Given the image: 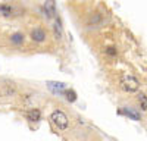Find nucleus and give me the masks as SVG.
Here are the masks:
<instances>
[{"mask_svg":"<svg viewBox=\"0 0 147 141\" xmlns=\"http://www.w3.org/2000/svg\"><path fill=\"white\" fill-rule=\"evenodd\" d=\"M119 85L127 93H134V91L138 90V79L136 77L129 75V74H124L119 79Z\"/></svg>","mask_w":147,"mask_h":141,"instance_id":"nucleus-1","label":"nucleus"},{"mask_svg":"<svg viewBox=\"0 0 147 141\" xmlns=\"http://www.w3.org/2000/svg\"><path fill=\"white\" fill-rule=\"evenodd\" d=\"M50 119H52V121H53V124H55L57 128H60V129H66V128H68V125H69L68 116H66L63 112H60V110L53 112V113H52V116H50Z\"/></svg>","mask_w":147,"mask_h":141,"instance_id":"nucleus-2","label":"nucleus"},{"mask_svg":"<svg viewBox=\"0 0 147 141\" xmlns=\"http://www.w3.org/2000/svg\"><path fill=\"white\" fill-rule=\"evenodd\" d=\"M46 84H47V88L55 94H60L62 91L66 90V84L65 82H60V81H47Z\"/></svg>","mask_w":147,"mask_h":141,"instance_id":"nucleus-3","label":"nucleus"},{"mask_svg":"<svg viewBox=\"0 0 147 141\" xmlns=\"http://www.w3.org/2000/svg\"><path fill=\"white\" fill-rule=\"evenodd\" d=\"M31 38H32L34 41H37V43L44 41V40H46V31L41 30V28H34V30L31 31Z\"/></svg>","mask_w":147,"mask_h":141,"instance_id":"nucleus-4","label":"nucleus"},{"mask_svg":"<svg viewBox=\"0 0 147 141\" xmlns=\"http://www.w3.org/2000/svg\"><path fill=\"white\" fill-rule=\"evenodd\" d=\"M12 13H13V7L9 6V5H0V15L5 16V18H9L12 16Z\"/></svg>","mask_w":147,"mask_h":141,"instance_id":"nucleus-5","label":"nucleus"},{"mask_svg":"<svg viewBox=\"0 0 147 141\" xmlns=\"http://www.w3.org/2000/svg\"><path fill=\"white\" fill-rule=\"evenodd\" d=\"M40 116H41V113H40L38 109H31V110L28 112V119H30V121L37 122V121H40Z\"/></svg>","mask_w":147,"mask_h":141,"instance_id":"nucleus-6","label":"nucleus"},{"mask_svg":"<svg viewBox=\"0 0 147 141\" xmlns=\"http://www.w3.org/2000/svg\"><path fill=\"white\" fill-rule=\"evenodd\" d=\"M138 101H140L141 109H143V110H147V97H146V94L138 93Z\"/></svg>","mask_w":147,"mask_h":141,"instance_id":"nucleus-7","label":"nucleus"},{"mask_svg":"<svg viewBox=\"0 0 147 141\" xmlns=\"http://www.w3.org/2000/svg\"><path fill=\"white\" fill-rule=\"evenodd\" d=\"M10 41L15 43V44H21V43L24 41V35L19 34V32H16V34H13V35L10 37Z\"/></svg>","mask_w":147,"mask_h":141,"instance_id":"nucleus-8","label":"nucleus"},{"mask_svg":"<svg viewBox=\"0 0 147 141\" xmlns=\"http://www.w3.org/2000/svg\"><path fill=\"white\" fill-rule=\"evenodd\" d=\"M122 112H124L127 116H129L131 117V119H134V121H138L140 119V116L137 115V113H134L131 109H128V107H124V110H122Z\"/></svg>","mask_w":147,"mask_h":141,"instance_id":"nucleus-9","label":"nucleus"},{"mask_svg":"<svg viewBox=\"0 0 147 141\" xmlns=\"http://www.w3.org/2000/svg\"><path fill=\"white\" fill-rule=\"evenodd\" d=\"M65 96H66V99L69 101H75V99H77V94H75V91H74V90H68L65 93Z\"/></svg>","mask_w":147,"mask_h":141,"instance_id":"nucleus-10","label":"nucleus"}]
</instances>
